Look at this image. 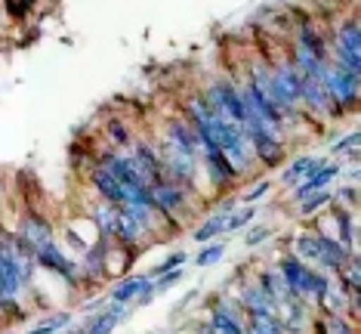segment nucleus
Here are the masks:
<instances>
[{"label":"nucleus","instance_id":"obj_1","mask_svg":"<svg viewBox=\"0 0 361 334\" xmlns=\"http://www.w3.org/2000/svg\"><path fill=\"white\" fill-rule=\"evenodd\" d=\"M278 275H281V282L297 297H315V300H322L324 291H327L324 275L312 273L309 266H302L300 260H293V257H284L281 260V273H278Z\"/></svg>","mask_w":361,"mask_h":334},{"label":"nucleus","instance_id":"obj_2","mask_svg":"<svg viewBox=\"0 0 361 334\" xmlns=\"http://www.w3.org/2000/svg\"><path fill=\"white\" fill-rule=\"evenodd\" d=\"M269 96H272V102L278 105V112H281V115H290V112L302 102L300 100V71L293 68L290 62H281L272 71V87H269Z\"/></svg>","mask_w":361,"mask_h":334},{"label":"nucleus","instance_id":"obj_3","mask_svg":"<svg viewBox=\"0 0 361 334\" xmlns=\"http://www.w3.org/2000/svg\"><path fill=\"white\" fill-rule=\"evenodd\" d=\"M324 90H327V96H331L336 115H340V112H346V109H352V105L358 102V75L346 71L343 65H327Z\"/></svg>","mask_w":361,"mask_h":334},{"label":"nucleus","instance_id":"obj_4","mask_svg":"<svg viewBox=\"0 0 361 334\" xmlns=\"http://www.w3.org/2000/svg\"><path fill=\"white\" fill-rule=\"evenodd\" d=\"M334 53H336V65H343V68L352 71V75H358L361 71V31H358L355 19H349V22H343L340 25Z\"/></svg>","mask_w":361,"mask_h":334},{"label":"nucleus","instance_id":"obj_5","mask_svg":"<svg viewBox=\"0 0 361 334\" xmlns=\"http://www.w3.org/2000/svg\"><path fill=\"white\" fill-rule=\"evenodd\" d=\"M149 195H152V205H154V210L158 214H176L179 208L185 205V198H188V192H185V186H179V183H173V180H158L149 189Z\"/></svg>","mask_w":361,"mask_h":334},{"label":"nucleus","instance_id":"obj_6","mask_svg":"<svg viewBox=\"0 0 361 334\" xmlns=\"http://www.w3.org/2000/svg\"><path fill=\"white\" fill-rule=\"evenodd\" d=\"M35 263H37V266H44V270L59 273L68 285H78V270H75V263H71V260L62 254L59 244H56V241L40 244V248L35 251Z\"/></svg>","mask_w":361,"mask_h":334},{"label":"nucleus","instance_id":"obj_7","mask_svg":"<svg viewBox=\"0 0 361 334\" xmlns=\"http://www.w3.org/2000/svg\"><path fill=\"white\" fill-rule=\"evenodd\" d=\"M352 251L343 244L340 239H331V235H318V263L331 273H343V266L349 263Z\"/></svg>","mask_w":361,"mask_h":334},{"label":"nucleus","instance_id":"obj_8","mask_svg":"<svg viewBox=\"0 0 361 334\" xmlns=\"http://www.w3.org/2000/svg\"><path fill=\"white\" fill-rule=\"evenodd\" d=\"M201 152H204V161H207L210 180L216 183V186H228L238 177L235 170L228 167V161H226V155L219 152V145H201Z\"/></svg>","mask_w":361,"mask_h":334},{"label":"nucleus","instance_id":"obj_9","mask_svg":"<svg viewBox=\"0 0 361 334\" xmlns=\"http://www.w3.org/2000/svg\"><path fill=\"white\" fill-rule=\"evenodd\" d=\"M336 174H340V167H336V165H322V167H318V170H315V174H309V177H306V180H302V183H300V189H297V192H293V198H297V201H306V198H309V195L322 192V189H324V186H327V183H331V180H334V177H336Z\"/></svg>","mask_w":361,"mask_h":334},{"label":"nucleus","instance_id":"obj_10","mask_svg":"<svg viewBox=\"0 0 361 334\" xmlns=\"http://www.w3.org/2000/svg\"><path fill=\"white\" fill-rule=\"evenodd\" d=\"M19 239L25 241L31 248V254H35L40 244L53 241V235H50V226H47L40 217H25V220H22V226H19Z\"/></svg>","mask_w":361,"mask_h":334},{"label":"nucleus","instance_id":"obj_11","mask_svg":"<svg viewBox=\"0 0 361 334\" xmlns=\"http://www.w3.org/2000/svg\"><path fill=\"white\" fill-rule=\"evenodd\" d=\"M142 291H152V279L149 275H130V279H124L121 285H114L111 291V304H130V300L142 297Z\"/></svg>","mask_w":361,"mask_h":334},{"label":"nucleus","instance_id":"obj_12","mask_svg":"<svg viewBox=\"0 0 361 334\" xmlns=\"http://www.w3.org/2000/svg\"><path fill=\"white\" fill-rule=\"evenodd\" d=\"M241 304H244V309L250 313V319H266V316H278L272 297H269L262 288H244Z\"/></svg>","mask_w":361,"mask_h":334},{"label":"nucleus","instance_id":"obj_13","mask_svg":"<svg viewBox=\"0 0 361 334\" xmlns=\"http://www.w3.org/2000/svg\"><path fill=\"white\" fill-rule=\"evenodd\" d=\"M124 306H127V304H114V306L109 309V313L96 316V319L87 325V334H109V331L114 328V325H118V322L127 316V309H124Z\"/></svg>","mask_w":361,"mask_h":334},{"label":"nucleus","instance_id":"obj_14","mask_svg":"<svg viewBox=\"0 0 361 334\" xmlns=\"http://www.w3.org/2000/svg\"><path fill=\"white\" fill-rule=\"evenodd\" d=\"M105 254H109V239H99V241H96V248L87 251V257H84V273L93 275V279H99L102 270H105Z\"/></svg>","mask_w":361,"mask_h":334},{"label":"nucleus","instance_id":"obj_15","mask_svg":"<svg viewBox=\"0 0 361 334\" xmlns=\"http://www.w3.org/2000/svg\"><path fill=\"white\" fill-rule=\"evenodd\" d=\"M318 167H322V158H297V161H290V167L284 170V183H300L302 177L315 174Z\"/></svg>","mask_w":361,"mask_h":334},{"label":"nucleus","instance_id":"obj_16","mask_svg":"<svg viewBox=\"0 0 361 334\" xmlns=\"http://www.w3.org/2000/svg\"><path fill=\"white\" fill-rule=\"evenodd\" d=\"M210 328L216 334H247L241 328V322L235 319L228 309H213V319H210Z\"/></svg>","mask_w":361,"mask_h":334},{"label":"nucleus","instance_id":"obj_17","mask_svg":"<svg viewBox=\"0 0 361 334\" xmlns=\"http://www.w3.org/2000/svg\"><path fill=\"white\" fill-rule=\"evenodd\" d=\"M226 226H228V214H223V210H219L216 217H210L207 223L201 226L198 232H195V241H210L213 235H219V232H226Z\"/></svg>","mask_w":361,"mask_h":334},{"label":"nucleus","instance_id":"obj_18","mask_svg":"<svg viewBox=\"0 0 361 334\" xmlns=\"http://www.w3.org/2000/svg\"><path fill=\"white\" fill-rule=\"evenodd\" d=\"M343 279H346V288H349V294L352 297H358V291H361V266H358V260L352 257L346 266H343Z\"/></svg>","mask_w":361,"mask_h":334},{"label":"nucleus","instance_id":"obj_19","mask_svg":"<svg viewBox=\"0 0 361 334\" xmlns=\"http://www.w3.org/2000/svg\"><path fill=\"white\" fill-rule=\"evenodd\" d=\"M247 334H284V325L278 316H266V319H250Z\"/></svg>","mask_w":361,"mask_h":334},{"label":"nucleus","instance_id":"obj_20","mask_svg":"<svg viewBox=\"0 0 361 334\" xmlns=\"http://www.w3.org/2000/svg\"><path fill=\"white\" fill-rule=\"evenodd\" d=\"M331 201H334V192H318V195H309L306 201H300V210L302 214H315L318 208L331 205Z\"/></svg>","mask_w":361,"mask_h":334},{"label":"nucleus","instance_id":"obj_21","mask_svg":"<svg viewBox=\"0 0 361 334\" xmlns=\"http://www.w3.org/2000/svg\"><path fill=\"white\" fill-rule=\"evenodd\" d=\"M297 251L306 260H312V263H318V235H302L297 241Z\"/></svg>","mask_w":361,"mask_h":334},{"label":"nucleus","instance_id":"obj_22","mask_svg":"<svg viewBox=\"0 0 361 334\" xmlns=\"http://www.w3.org/2000/svg\"><path fill=\"white\" fill-rule=\"evenodd\" d=\"M223 254H226V244H210V248L201 251L195 263H198V266H210V263H216V260L223 257Z\"/></svg>","mask_w":361,"mask_h":334},{"label":"nucleus","instance_id":"obj_23","mask_svg":"<svg viewBox=\"0 0 361 334\" xmlns=\"http://www.w3.org/2000/svg\"><path fill=\"white\" fill-rule=\"evenodd\" d=\"M253 217H257V214H253V208L235 210V214H228V226H226V229H244V226H247Z\"/></svg>","mask_w":361,"mask_h":334},{"label":"nucleus","instance_id":"obj_24","mask_svg":"<svg viewBox=\"0 0 361 334\" xmlns=\"http://www.w3.org/2000/svg\"><path fill=\"white\" fill-rule=\"evenodd\" d=\"M179 263H185V254H173V257H167V260H164V263H158V266H154L149 279H154V275H167V273L179 270Z\"/></svg>","mask_w":361,"mask_h":334},{"label":"nucleus","instance_id":"obj_25","mask_svg":"<svg viewBox=\"0 0 361 334\" xmlns=\"http://www.w3.org/2000/svg\"><path fill=\"white\" fill-rule=\"evenodd\" d=\"M109 140L114 145H127L130 143V133H127V127L121 124V121H109Z\"/></svg>","mask_w":361,"mask_h":334},{"label":"nucleus","instance_id":"obj_26","mask_svg":"<svg viewBox=\"0 0 361 334\" xmlns=\"http://www.w3.org/2000/svg\"><path fill=\"white\" fill-rule=\"evenodd\" d=\"M334 152H336V155L349 152V155H352V158H358V133H349V136H346V140L334 143Z\"/></svg>","mask_w":361,"mask_h":334},{"label":"nucleus","instance_id":"obj_27","mask_svg":"<svg viewBox=\"0 0 361 334\" xmlns=\"http://www.w3.org/2000/svg\"><path fill=\"white\" fill-rule=\"evenodd\" d=\"M324 331H331V334H355V331H352V328H349V325H346V322H343V316H340V313H334V316H331V319H327V325H324Z\"/></svg>","mask_w":361,"mask_h":334},{"label":"nucleus","instance_id":"obj_28","mask_svg":"<svg viewBox=\"0 0 361 334\" xmlns=\"http://www.w3.org/2000/svg\"><path fill=\"white\" fill-rule=\"evenodd\" d=\"M65 322H68V316H56V319H50L47 325H40V328H35L31 334H56V331H59Z\"/></svg>","mask_w":361,"mask_h":334},{"label":"nucleus","instance_id":"obj_29","mask_svg":"<svg viewBox=\"0 0 361 334\" xmlns=\"http://www.w3.org/2000/svg\"><path fill=\"white\" fill-rule=\"evenodd\" d=\"M269 189H272V186H269V180H266V183H257V186H253V189H250L247 195H244L241 201H244V205H253V201H257V198H262V195H266Z\"/></svg>","mask_w":361,"mask_h":334},{"label":"nucleus","instance_id":"obj_30","mask_svg":"<svg viewBox=\"0 0 361 334\" xmlns=\"http://www.w3.org/2000/svg\"><path fill=\"white\" fill-rule=\"evenodd\" d=\"M269 235H272V229H269V226H257V229L247 235V244H250V248H253V244H262V239H269Z\"/></svg>","mask_w":361,"mask_h":334},{"label":"nucleus","instance_id":"obj_31","mask_svg":"<svg viewBox=\"0 0 361 334\" xmlns=\"http://www.w3.org/2000/svg\"><path fill=\"white\" fill-rule=\"evenodd\" d=\"M340 198H346L349 205H355V198H358V195H355V189H343V195H340Z\"/></svg>","mask_w":361,"mask_h":334},{"label":"nucleus","instance_id":"obj_32","mask_svg":"<svg viewBox=\"0 0 361 334\" xmlns=\"http://www.w3.org/2000/svg\"><path fill=\"white\" fill-rule=\"evenodd\" d=\"M68 334H78V331H68Z\"/></svg>","mask_w":361,"mask_h":334}]
</instances>
